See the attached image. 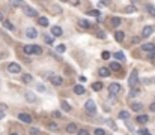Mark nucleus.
Here are the masks:
<instances>
[{
  "label": "nucleus",
  "mask_w": 155,
  "mask_h": 135,
  "mask_svg": "<svg viewBox=\"0 0 155 135\" xmlns=\"http://www.w3.org/2000/svg\"><path fill=\"white\" fill-rule=\"evenodd\" d=\"M137 83H138V71H137V69H134V71L131 72L130 78H128V84H130L131 89H136Z\"/></svg>",
  "instance_id": "f257e3e1"
},
{
  "label": "nucleus",
  "mask_w": 155,
  "mask_h": 135,
  "mask_svg": "<svg viewBox=\"0 0 155 135\" xmlns=\"http://www.w3.org/2000/svg\"><path fill=\"white\" fill-rule=\"evenodd\" d=\"M122 92V86L119 84V83H111V84L109 86V93L110 95H117V93Z\"/></svg>",
  "instance_id": "f03ea898"
},
{
  "label": "nucleus",
  "mask_w": 155,
  "mask_h": 135,
  "mask_svg": "<svg viewBox=\"0 0 155 135\" xmlns=\"http://www.w3.org/2000/svg\"><path fill=\"white\" fill-rule=\"evenodd\" d=\"M84 107H86V111H87L89 114H92V116H93L95 113H97V104H95L92 99H89V101L86 102V105H84Z\"/></svg>",
  "instance_id": "7ed1b4c3"
},
{
  "label": "nucleus",
  "mask_w": 155,
  "mask_h": 135,
  "mask_svg": "<svg viewBox=\"0 0 155 135\" xmlns=\"http://www.w3.org/2000/svg\"><path fill=\"white\" fill-rule=\"evenodd\" d=\"M8 71L11 74H20L21 72V66L18 63H9L8 65Z\"/></svg>",
  "instance_id": "20e7f679"
},
{
  "label": "nucleus",
  "mask_w": 155,
  "mask_h": 135,
  "mask_svg": "<svg viewBox=\"0 0 155 135\" xmlns=\"http://www.w3.org/2000/svg\"><path fill=\"white\" fill-rule=\"evenodd\" d=\"M18 119H20V120L21 122H23V123H32V120H33V119H32V116H30V114H27V113H21V114H18Z\"/></svg>",
  "instance_id": "39448f33"
},
{
  "label": "nucleus",
  "mask_w": 155,
  "mask_h": 135,
  "mask_svg": "<svg viewBox=\"0 0 155 135\" xmlns=\"http://www.w3.org/2000/svg\"><path fill=\"white\" fill-rule=\"evenodd\" d=\"M154 30H155V27H152V26H146V27L142 30V36L143 38H148V36H151L154 33Z\"/></svg>",
  "instance_id": "423d86ee"
},
{
  "label": "nucleus",
  "mask_w": 155,
  "mask_h": 135,
  "mask_svg": "<svg viewBox=\"0 0 155 135\" xmlns=\"http://www.w3.org/2000/svg\"><path fill=\"white\" fill-rule=\"evenodd\" d=\"M26 35H27V38L30 39H35L36 36H38V32L33 29V27H29V29H26Z\"/></svg>",
  "instance_id": "0eeeda50"
},
{
  "label": "nucleus",
  "mask_w": 155,
  "mask_h": 135,
  "mask_svg": "<svg viewBox=\"0 0 155 135\" xmlns=\"http://www.w3.org/2000/svg\"><path fill=\"white\" fill-rule=\"evenodd\" d=\"M136 122H137L138 125H145V123H148V122H149V117L146 116V114H140V116H137Z\"/></svg>",
  "instance_id": "6e6552de"
},
{
  "label": "nucleus",
  "mask_w": 155,
  "mask_h": 135,
  "mask_svg": "<svg viewBox=\"0 0 155 135\" xmlns=\"http://www.w3.org/2000/svg\"><path fill=\"white\" fill-rule=\"evenodd\" d=\"M50 80H51V83H53L54 86H60L62 83H63L62 77H59V75H51V77H50Z\"/></svg>",
  "instance_id": "1a4fd4ad"
},
{
  "label": "nucleus",
  "mask_w": 155,
  "mask_h": 135,
  "mask_svg": "<svg viewBox=\"0 0 155 135\" xmlns=\"http://www.w3.org/2000/svg\"><path fill=\"white\" fill-rule=\"evenodd\" d=\"M142 50L143 51H148V53L151 54V53H154V51H155V45L154 44H143L142 45Z\"/></svg>",
  "instance_id": "9d476101"
},
{
  "label": "nucleus",
  "mask_w": 155,
  "mask_h": 135,
  "mask_svg": "<svg viewBox=\"0 0 155 135\" xmlns=\"http://www.w3.org/2000/svg\"><path fill=\"white\" fill-rule=\"evenodd\" d=\"M26 15H27V17H32V18H35V17H38V11H35L33 8H26Z\"/></svg>",
  "instance_id": "9b49d317"
},
{
  "label": "nucleus",
  "mask_w": 155,
  "mask_h": 135,
  "mask_svg": "<svg viewBox=\"0 0 155 135\" xmlns=\"http://www.w3.org/2000/svg\"><path fill=\"white\" fill-rule=\"evenodd\" d=\"M66 132H68V134H74V132H78V129H77V125H76V123H69L68 126H66Z\"/></svg>",
  "instance_id": "f8f14e48"
},
{
  "label": "nucleus",
  "mask_w": 155,
  "mask_h": 135,
  "mask_svg": "<svg viewBox=\"0 0 155 135\" xmlns=\"http://www.w3.org/2000/svg\"><path fill=\"white\" fill-rule=\"evenodd\" d=\"M51 35L53 36H62L63 32H62V29L59 27V26H54V27H51Z\"/></svg>",
  "instance_id": "ddd939ff"
},
{
  "label": "nucleus",
  "mask_w": 155,
  "mask_h": 135,
  "mask_svg": "<svg viewBox=\"0 0 155 135\" xmlns=\"http://www.w3.org/2000/svg\"><path fill=\"white\" fill-rule=\"evenodd\" d=\"M84 92H86V89H84L83 86H80V84L74 86V93H76V95H84Z\"/></svg>",
  "instance_id": "4468645a"
},
{
  "label": "nucleus",
  "mask_w": 155,
  "mask_h": 135,
  "mask_svg": "<svg viewBox=\"0 0 155 135\" xmlns=\"http://www.w3.org/2000/svg\"><path fill=\"white\" fill-rule=\"evenodd\" d=\"M26 101L30 102V104H33V102L36 101V96H35L32 92H26Z\"/></svg>",
  "instance_id": "2eb2a0df"
},
{
  "label": "nucleus",
  "mask_w": 155,
  "mask_h": 135,
  "mask_svg": "<svg viewBox=\"0 0 155 135\" xmlns=\"http://www.w3.org/2000/svg\"><path fill=\"white\" fill-rule=\"evenodd\" d=\"M131 108H132V111L138 113V111H142V110H143V105H142L140 102H134V104L131 105Z\"/></svg>",
  "instance_id": "dca6fc26"
},
{
  "label": "nucleus",
  "mask_w": 155,
  "mask_h": 135,
  "mask_svg": "<svg viewBox=\"0 0 155 135\" xmlns=\"http://www.w3.org/2000/svg\"><path fill=\"white\" fill-rule=\"evenodd\" d=\"M115 39L117 41V42H122V41L125 39V33L124 32H116L115 33Z\"/></svg>",
  "instance_id": "f3484780"
},
{
  "label": "nucleus",
  "mask_w": 155,
  "mask_h": 135,
  "mask_svg": "<svg viewBox=\"0 0 155 135\" xmlns=\"http://www.w3.org/2000/svg\"><path fill=\"white\" fill-rule=\"evenodd\" d=\"M38 24L42 26V27H47V26H48V20H47L45 17H39L38 18Z\"/></svg>",
  "instance_id": "a211bd4d"
},
{
  "label": "nucleus",
  "mask_w": 155,
  "mask_h": 135,
  "mask_svg": "<svg viewBox=\"0 0 155 135\" xmlns=\"http://www.w3.org/2000/svg\"><path fill=\"white\" fill-rule=\"evenodd\" d=\"M99 75L103 77V78L109 77L110 75V69H107V68H101V69H99Z\"/></svg>",
  "instance_id": "6ab92c4d"
},
{
  "label": "nucleus",
  "mask_w": 155,
  "mask_h": 135,
  "mask_svg": "<svg viewBox=\"0 0 155 135\" xmlns=\"http://www.w3.org/2000/svg\"><path fill=\"white\" fill-rule=\"evenodd\" d=\"M115 59L119 60V62H124L125 60V54L122 53V51H117V53H115Z\"/></svg>",
  "instance_id": "aec40b11"
},
{
  "label": "nucleus",
  "mask_w": 155,
  "mask_h": 135,
  "mask_svg": "<svg viewBox=\"0 0 155 135\" xmlns=\"http://www.w3.org/2000/svg\"><path fill=\"white\" fill-rule=\"evenodd\" d=\"M110 23H111V26H113V27H117V26H119V24L122 23V20H121L119 17H113Z\"/></svg>",
  "instance_id": "412c9836"
},
{
  "label": "nucleus",
  "mask_w": 155,
  "mask_h": 135,
  "mask_svg": "<svg viewBox=\"0 0 155 135\" xmlns=\"http://www.w3.org/2000/svg\"><path fill=\"white\" fill-rule=\"evenodd\" d=\"M78 24H80V27H83V29H89L90 27V23L87 21V20H80Z\"/></svg>",
  "instance_id": "4be33fe9"
},
{
  "label": "nucleus",
  "mask_w": 155,
  "mask_h": 135,
  "mask_svg": "<svg viewBox=\"0 0 155 135\" xmlns=\"http://www.w3.org/2000/svg\"><path fill=\"white\" fill-rule=\"evenodd\" d=\"M62 110L63 111H66V113H69V111H71V105H69V104L66 102V101H62Z\"/></svg>",
  "instance_id": "5701e85b"
},
{
  "label": "nucleus",
  "mask_w": 155,
  "mask_h": 135,
  "mask_svg": "<svg viewBox=\"0 0 155 135\" xmlns=\"http://www.w3.org/2000/svg\"><path fill=\"white\" fill-rule=\"evenodd\" d=\"M92 89L95 90V92H99V90H103V83H93L92 84Z\"/></svg>",
  "instance_id": "b1692460"
},
{
  "label": "nucleus",
  "mask_w": 155,
  "mask_h": 135,
  "mask_svg": "<svg viewBox=\"0 0 155 135\" xmlns=\"http://www.w3.org/2000/svg\"><path fill=\"white\" fill-rule=\"evenodd\" d=\"M110 69L111 71H121V65L117 63V62H111V63H110Z\"/></svg>",
  "instance_id": "393cba45"
},
{
  "label": "nucleus",
  "mask_w": 155,
  "mask_h": 135,
  "mask_svg": "<svg viewBox=\"0 0 155 135\" xmlns=\"http://www.w3.org/2000/svg\"><path fill=\"white\" fill-rule=\"evenodd\" d=\"M23 51L26 54H33V45H26L23 48Z\"/></svg>",
  "instance_id": "a878e982"
},
{
  "label": "nucleus",
  "mask_w": 155,
  "mask_h": 135,
  "mask_svg": "<svg viewBox=\"0 0 155 135\" xmlns=\"http://www.w3.org/2000/svg\"><path fill=\"white\" fill-rule=\"evenodd\" d=\"M119 119H122V120H127V119H130V113H128V111H121V113H119Z\"/></svg>",
  "instance_id": "bb28decb"
},
{
  "label": "nucleus",
  "mask_w": 155,
  "mask_h": 135,
  "mask_svg": "<svg viewBox=\"0 0 155 135\" xmlns=\"http://www.w3.org/2000/svg\"><path fill=\"white\" fill-rule=\"evenodd\" d=\"M44 41H45L47 44H50V45H51L53 42H54V36H48V35H45V36H44Z\"/></svg>",
  "instance_id": "cd10ccee"
},
{
  "label": "nucleus",
  "mask_w": 155,
  "mask_h": 135,
  "mask_svg": "<svg viewBox=\"0 0 155 135\" xmlns=\"http://www.w3.org/2000/svg\"><path fill=\"white\" fill-rule=\"evenodd\" d=\"M3 27L8 29V30H14V24L11 21H3Z\"/></svg>",
  "instance_id": "c85d7f7f"
},
{
  "label": "nucleus",
  "mask_w": 155,
  "mask_h": 135,
  "mask_svg": "<svg viewBox=\"0 0 155 135\" xmlns=\"http://www.w3.org/2000/svg\"><path fill=\"white\" fill-rule=\"evenodd\" d=\"M23 81H24V83H32V81H33V78H32V75L24 74V75H23Z\"/></svg>",
  "instance_id": "c756f323"
},
{
  "label": "nucleus",
  "mask_w": 155,
  "mask_h": 135,
  "mask_svg": "<svg viewBox=\"0 0 155 135\" xmlns=\"http://www.w3.org/2000/svg\"><path fill=\"white\" fill-rule=\"evenodd\" d=\"M93 135H105V131L104 129H101V128H97L93 131Z\"/></svg>",
  "instance_id": "7c9ffc66"
},
{
  "label": "nucleus",
  "mask_w": 155,
  "mask_h": 135,
  "mask_svg": "<svg viewBox=\"0 0 155 135\" xmlns=\"http://www.w3.org/2000/svg\"><path fill=\"white\" fill-rule=\"evenodd\" d=\"M42 53V48L38 45H33V54H41Z\"/></svg>",
  "instance_id": "2f4dec72"
},
{
  "label": "nucleus",
  "mask_w": 155,
  "mask_h": 135,
  "mask_svg": "<svg viewBox=\"0 0 155 135\" xmlns=\"http://www.w3.org/2000/svg\"><path fill=\"white\" fill-rule=\"evenodd\" d=\"M87 14L92 15V17H99V11H97V9H92V11H89Z\"/></svg>",
  "instance_id": "473e14b6"
},
{
  "label": "nucleus",
  "mask_w": 155,
  "mask_h": 135,
  "mask_svg": "<svg viewBox=\"0 0 155 135\" xmlns=\"http://www.w3.org/2000/svg\"><path fill=\"white\" fill-rule=\"evenodd\" d=\"M29 134L30 135H39V129L38 128H32L30 131H29Z\"/></svg>",
  "instance_id": "72a5a7b5"
},
{
  "label": "nucleus",
  "mask_w": 155,
  "mask_h": 135,
  "mask_svg": "<svg viewBox=\"0 0 155 135\" xmlns=\"http://www.w3.org/2000/svg\"><path fill=\"white\" fill-rule=\"evenodd\" d=\"M138 93H140V90H138V89H132V90L130 92V96H131V98H134V96L138 95Z\"/></svg>",
  "instance_id": "f704fd0d"
},
{
  "label": "nucleus",
  "mask_w": 155,
  "mask_h": 135,
  "mask_svg": "<svg viewBox=\"0 0 155 135\" xmlns=\"http://www.w3.org/2000/svg\"><path fill=\"white\" fill-rule=\"evenodd\" d=\"M56 50H57V53H65V50H66V48H65V45H62V44H60V45H57V48H56Z\"/></svg>",
  "instance_id": "c9c22d12"
},
{
  "label": "nucleus",
  "mask_w": 155,
  "mask_h": 135,
  "mask_svg": "<svg viewBox=\"0 0 155 135\" xmlns=\"http://www.w3.org/2000/svg\"><path fill=\"white\" fill-rule=\"evenodd\" d=\"M125 12H128V14L136 12V8H134V6H128V8H125Z\"/></svg>",
  "instance_id": "e433bc0d"
},
{
  "label": "nucleus",
  "mask_w": 155,
  "mask_h": 135,
  "mask_svg": "<svg viewBox=\"0 0 155 135\" xmlns=\"http://www.w3.org/2000/svg\"><path fill=\"white\" fill-rule=\"evenodd\" d=\"M103 59L104 60H109L110 59V53H109V51H103Z\"/></svg>",
  "instance_id": "4c0bfd02"
},
{
  "label": "nucleus",
  "mask_w": 155,
  "mask_h": 135,
  "mask_svg": "<svg viewBox=\"0 0 155 135\" xmlns=\"http://www.w3.org/2000/svg\"><path fill=\"white\" fill-rule=\"evenodd\" d=\"M48 128H50V129H53V131H57V129H59V128H57V125H56V123H53V122H51V123H48Z\"/></svg>",
  "instance_id": "58836bf2"
},
{
  "label": "nucleus",
  "mask_w": 155,
  "mask_h": 135,
  "mask_svg": "<svg viewBox=\"0 0 155 135\" xmlns=\"http://www.w3.org/2000/svg\"><path fill=\"white\" fill-rule=\"evenodd\" d=\"M148 12L152 15V17H155V8H152V6H148Z\"/></svg>",
  "instance_id": "ea45409f"
},
{
  "label": "nucleus",
  "mask_w": 155,
  "mask_h": 135,
  "mask_svg": "<svg viewBox=\"0 0 155 135\" xmlns=\"http://www.w3.org/2000/svg\"><path fill=\"white\" fill-rule=\"evenodd\" d=\"M138 134H140V135H151V134L148 132V129H140V131H138Z\"/></svg>",
  "instance_id": "a19ab883"
},
{
  "label": "nucleus",
  "mask_w": 155,
  "mask_h": 135,
  "mask_svg": "<svg viewBox=\"0 0 155 135\" xmlns=\"http://www.w3.org/2000/svg\"><path fill=\"white\" fill-rule=\"evenodd\" d=\"M97 36H98V38H101V39H104V38H105V35H104L103 30H99V32L97 33Z\"/></svg>",
  "instance_id": "79ce46f5"
},
{
  "label": "nucleus",
  "mask_w": 155,
  "mask_h": 135,
  "mask_svg": "<svg viewBox=\"0 0 155 135\" xmlns=\"http://www.w3.org/2000/svg\"><path fill=\"white\" fill-rule=\"evenodd\" d=\"M78 135H89V132L86 131V129H80V131H78Z\"/></svg>",
  "instance_id": "37998d69"
},
{
  "label": "nucleus",
  "mask_w": 155,
  "mask_h": 135,
  "mask_svg": "<svg viewBox=\"0 0 155 135\" xmlns=\"http://www.w3.org/2000/svg\"><path fill=\"white\" fill-rule=\"evenodd\" d=\"M149 59H151L152 62H155V51H154V53H151V54H149Z\"/></svg>",
  "instance_id": "c03bdc74"
},
{
  "label": "nucleus",
  "mask_w": 155,
  "mask_h": 135,
  "mask_svg": "<svg viewBox=\"0 0 155 135\" xmlns=\"http://www.w3.org/2000/svg\"><path fill=\"white\" fill-rule=\"evenodd\" d=\"M149 110L155 113V102H154V104H151V105H149Z\"/></svg>",
  "instance_id": "a18cd8bd"
},
{
  "label": "nucleus",
  "mask_w": 155,
  "mask_h": 135,
  "mask_svg": "<svg viewBox=\"0 0 155 135\" xmlns=\"http://www.w3.org/2000/svg\"><path fill=\"white\" fill-rule=\"evenodd\" d=\"M132 42L137 44V42H140V38H132Z\"/></svg>",
  "instance_id": "49530a36"
},
{
  "label": "nucleus",
  "mask_w": 155,
  "mask_h": 135,
  "mask_svg": "<svg viewBox=\"0 0 155 135\" xmlns=\"http://www.w3.org/2000/svg\"><path fill=\"white\" fill-rule=\"evenodd\" d=\"M53 116H54V117H60V113H59V111H54V113H53Z\"/></svg>",
  "instance_id": "de8ad7c7"
},
{
  "label": "nucleus",
  "mask_w": 155,
  "mask_h": 135,
  "mask_svg": "<svg viewBox=\"0 0 155 135\" xmlns=\"http://www.w3.org/2000/svg\"><path fill=\"white\" fill-rule=\"evenodd\" d=\"M11 5H12V6H20L21 3H20V2H12V3H11Z\"/></svg>",
  "instance_id": "09e8293b"
},
{
  "label": "nucleus",
  "mask_w": 155,
  "mask_h": 135,
  "mask_svg": "<svg viewBox=\"0 0 155 135\" xmlns=\"http://www.w3.org/2000/svg\"><path fill=\"white\" fill-rule=\"evenodd\" d=\"M0 21H5V17H3V14L0 12Z\"/></svg>",
  "instance_id": "8fccbe9b"
},
{
  "label": "nucleus",
  "mask_w": 155,
  "mask_h": 135,
  "mask_svg": "<svg viewBox=\"0 0 155 135\" xmlns=\"http://www.w3.org/2000/svg\"><path fill=\"white\" fill-rule=\"evenodd\" d=\"M3 117H5V113H3V111H0V120H2Z\"/></svg>",
  "instance_id": "3c124183"
},
{
  "label": "nucleus",
  "mask_w": 155,
  "mask_h": 135,
  "mask_svg": "<svg viewBox=\"0 0 155 135\" xmlns=\"http://www.w3.org/2000/svg\"><path fill=\"white\" fill-rule=\"evenodd\" d=\"M11 135H18V134H11Z\"/></svg>",
  "instance_id": "603ef678"
}]
</instances>
